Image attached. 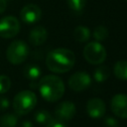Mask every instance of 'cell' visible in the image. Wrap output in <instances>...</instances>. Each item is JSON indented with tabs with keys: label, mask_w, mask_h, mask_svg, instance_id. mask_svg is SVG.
<instances>
[{
	"label": "cell",
	"mask_w": 127,
	"mask_h": 127,
	"mask_svg": "<svg viewBox=\"0 0 127 127\" xmlns=\"http://www.w3.org/2000/svg\"><path fill=\"white\" fill-rule=\"evenodd\" d=\"M75 63V55L72 51L65 48L55 49L47 55L46 65L56 73H64L69 71Z\"/></svg>",
	"instance_id": "obj_1"
},
{
	"label": "cell",
	"mask_w": 127,
	"mask_h": 127,
	"mask_svg": "<svg viewBox=\"0 0 127 127\" xmlns=\"http://www.w3.org/2000/svg\"><path fill=\"white\" fill-rule=\"evenodd\" d=\"M41 96L49 102H55L61 99L64 93V84L61 77L54 74L43 76L39 82Z\"/></svg>",
	"instance_id": "obj_2"
},
{
	"label": "cell",
	"mask_w": 127,
	"mask_h": 127,
	"mask_svg": "<svg viewBox=\"0 0 127 127\" xmlns=\"http://www.w3.org/2000/svg\"><path fill=\"white\" fill-rule=\"evenodd\" d=\"M12 104L17 115H25L37 105V95L31 90H22L15 95Z\"/></svg>",
	"instance_id": "obj_3"
},
{
	"label": "cell",
	"mask_w": 127,
	"mask_h": 127,
	"mask_svg": "<svg viewBox=\"0 0 127 127\" xmlns=\"http://www.w3.org/2000/svg\"><path fill=\"white\" fill-rule=\"evenodd\" d=\"M30 49L26 42L16 40L12 42L6 51V58L12 64H20L28 58Z\"/></svg>",
	"instance_id": "obj_4"
},
{
	"label": "cell",
	"mask_w": 127,
	"mask_h": 127,
	"mask_svg": "<svg viewBox=\"0 0 127 127\" xmlns=\"http://www.w3.org/2000/svg\"><path fill=\"white\" fill-rule=\"evenodd\" d=\"M106 50L100 42H90L83 48V57L91 64H100L106 59Z\"/></svg>",
	"instance_id": "obj_5"
},
{
	"label": "cell",
	"mask_w": 127,
	"mask_h": 127,
	"mask_svg": "<svg viewBox=\"0 0 127 127\" xmlns=\"http://www.w3.org/2000/svg\"><path fill=\"white\" fill-rule=\"evenodd\" d=\"M20 31V22L14 16H5L0 19V37L11 39Z\"/></svg>",
	"instance_id": "obj_6"
},
{
	"label": "cell",
	"mask_w": 127,
	"mask_h": 127,
	"mask_svg": "<svg viewBox=\"0 0 127 127\" xmlns=\"http://www.w3.org/2000/svg\"><path fill=\"white\" fill-rule=\"evenodd\" d=\"M91 77L85 71H77L68 78V86L73 91H83L91 84Z\"/></svg>",
	"instance_id": "obj_7"
},
{
	"label": "cell",
	"mask_w": 127,
	"mask_h": 127,
	"mask_svg": "<svg viewBox=\"0 0 127 127\" xmlns=\"http://www.w3.org/2000/svg\"><path fill=\"white\" fill-rule=\"evenodd\" d=\"M42 17L41 8L33 3L25 5L20 11V19L27 24H34L38 22Z\"/></svg>",
	"instance_id": "obj_8"
},
{
	"label": "cell",
	"mask_w": 127,
	"mask_h": 127,
	"mask_svg": "<svg viewBox=\"0 0 127 127\" xmlns=\"http://www.w3.org/2000/svg\"><path fill=\"white\" fill-rule=\"evenodd\" d=\"M110 109L119 118H127V95L122 93L115 94L111 98Z\"/></svg>",
	"instance_id": "obj_9"
},
{
	"label": "cell",
	"mask_w": 127,
	"mask_h": 127,
	"mask_svg": "<svg viewBox=\"0 0 127 127\" xmlns=\"http://www.w3.org/2000/svg\"><path fill=\"white\" fill-rule=\"evenodd\" d=\"M76 108L71 101H63L57 105L55 109V115L57 119L61 121H67L74 117Z\"/></svg>",
	"instance_id": "obj_10"
},
{
	"label": "cell",
	"mask_w": 127,
	"mask_h": 127,
	"mask_svg": "<svg viewBox=\"0 0 127 127\" xmlns=\"http://www.w3.org/2000/svg\"><path fill=\"white\" fill-rule=\"evenodd\" d=\"M105 103L98 97L90 98L86 103V113L91 118H102L105 114Z\"/></svg>",
	"instance_id": "obj_11"
},
{
	"label": "cell",
	"mask_w": 127,
	"mask_h": 127,
	"mask_svg": "<svg viewBox=\"0 0 127 127\" xmlns=\"http://www.w3.org/2000/svg\"><path fill=\"white\" fill-rule=\"evenodd\" d=\"M48 38V32L45 27L37 26L33 28L29 34V42L33 46H41L43 45Z\"/></svg>",
	"instance_id": "obj_12"
},
{
	"label": "cell",
	"mask_w": 127,
	"mask_h": 127,
	"mask_svg": "<svg viewBox=\"0 0 127 127\" xmlns=\"http://www.w3.org/2000/svg\"><path fill=\"white\" fill-rule=\"evenodd\" d=\"M73 38L78 43H86L90 38V31L85 26H77L73 31Z\"/></svg>",
	"instance_id": "obj_13"
},
{
	"label": "cell",
	"mask_w": 127,
	"mask_h": 127,
	"mask_svg": "<svg viewBox=\"0 0 127 127\" xmlns=\"http://www.w3.org/2000/svg\"><path fill=\"white\" fill-rule=\"evenodd\" d=\"M114 75L122 80H127V61H118L113 67Z\"/></svg>",
	"instance_id": "obj_14"
},
{
	"label": "cell",
	"mask_w": 127,
	"mask_h": 127,
	"mask_svg": "<svg viewBox=\"0 0 127 127\" xmlns=\"http://www.w3.org/2000/svg\"><path fill=\"white\" fill-rule=\"evenodd\" d=\"M23 73H24L25 77H27L31 80H36L40 77L42 70H41L40 66L37 64H28L25 66Z\"/></svg>",
	"instance_id": "obj_15"
},
{
	"label": "cell",
	"mask_w": 127,
	"mask_h": 127,
	"mask_svg": "<svg viewBox=\"0 0 127 127\" xmlns=\"http://www.w3.org/2000/svg\"><path fill=\"white\" fill-rule=\"evenodd\" d=\"M110 75V70L107 65H99L93 70V78L97 82L105 81Z\"/></svg>",
	"instance_id": "obj_16"
},
{
	"label": "cell",
	"mask_w": 127,
	"mask_h": 127,
	"mask_svg": "<svg viewBox=\"0 0 127 127\" xmlns=\"http://www.w3.org/2000/svg\"><path fill=\"white\" fill-rule=\"evenodd\" d=\"M18 116L16 113H6L0 117V127H16Z\"/></svg>",
	"instance_id": "obj_17"
},
{
	"label": "cell",
	"mask_w": 127,
	"mask_h": 127,
	"mask_svg": "<svg viewBox=\"0 0 127 127\" xmlns=\"http://www.w3.org/2000/svg\"><path fill=\"white\" fill-rule=\"evenodd\" d=\"M34 119H35V121L38 124H40V125H46L47 123H49L53 119V117H52V114L49 111L42 109V110H39V111L36 112V114L34 116Z\"/></svg>",
	"instance_id": "obj_18"
},
{
	"label": "cell",
	"mask_w": 127,
	"mask_h": 127,
	"mask_svg": "<svg viewBox=\"0 0 127 127\" xmlns=\"http://www.w3.org/2000/svg\"><path fill=\"white\" fill-rule=\"evenodd\" d=\"M92 37L97 42H101V41L106 40L107 37H108L107 28L105 26H102V25H99V26L95 27L94 30H93V33H92Z\"/></svg>",
	"instance_id": "obj_19"
},
{
	"label": "cell",
	"mask_w": 127,
	"mask_h": 127,
	"mask_svg": "<svg viewBox=\"0 0 127 127\" xmlns=\"http://www.w3.org/2000/svg\"><path fill=\"white\" fill-rule=\"evenodd\" d=\"M66 1L69 9L76 14H80L83 11L86 4V0H66Z\"/></svg>",
	"instance_id": "obj_20"
},
{
	"label": "cell",
	"mask_w": 127,
	"mask_h": 127,
	"mask_svg": "<svg viewBox=\"0 0 127 127\" xmlns=\"http://www.w3.org/2000/svg\"><path fill=\"white\" fill-rule=\"evenodd\" d=\"M11 87V79L4 74L0 75V94L7 92Z\"/></svg>",
	"instance_id": "obj_21"
},
{
	"label": "cell",
	"mask_w": 127,
	"mask_h": 127,
	"mask_svg": "<svg viewBox=\"0 0 127 127\" xmlns=\"http://www.w3.org/2000/svg\"><path fill=\"white\" fill-rule=\"evenodd\" d=\"M104 125H105V127H120L118 121L114 117H111V116L105 117V119H104Z\"/></svg>",
	"instance_id": "obj_22"
},
{
	"label": "cell",
	"mask_w": 127,
	"mask_h": 127,
	"mask_svg": "<svg viewBox=\"0 0 127 127\" xmlns=\"http://www.w3.org/2000/svg\"><path fill=\"white\" fill-rule=\"evenodd\" d=\"M10 106V101L8 97L0 96V110H7Z\"/></svg>",
	"instance_id": "obj_23"
},
{
	"label": "cell",
	"mask_w": 127,
	"mask_h": 127,
	"mask_svg": "<svg viewBox=\"0 0 127 127\" xmlns=\"http://www.w3.org/2000/svg\"><path fill=\"white\" fill-rule=\"evenodd\" d=\"M46 127H65V125L59 119H52L49 123L46 124Z\"/></svg>",
	"instance_id": "obj_24"
},
{
	"label": "cell",
	"mask_w": 127,
	"mask_h": 127,
	"mask_svg": "<svg viewBox=\"0 0 127 127\" xmlns=\"http://www.w3.org/2000/svg\"><path fill=\"white\" fill-rule=\"evenodd\" d=\"M8 2H9V0H0V14H2L6 10Z\"/></svg>",
	"instance_id": "obj_25"
},
{
	"label": "cell",
	"mask_w": 127,
	"mask_h": 127,
	"mask_svg": "<svg viewBox=\"0 0 127 127\" xmlns=\"http://www.w3.org/2000/svg\"><path fill=\"white\" fill-rule=\"evenodd\" d=\"M20 127H34V125H33V123H32L31 121L25 120V121H23V122L21 123Z\"/></svg>",
	"instance_id": "obj_26"
},
{
	"label": "cell",
	"mask_w": 127,
	"mask_h": 127,
	"mask_svg": "<svg viewBox=\"0 0 127 127\" xmlns=\"http://www.w3.org/2000/svg\"><path fill=\"white\" fill-rule=\"evenodd\" d=\"M125 1H127V0H125Z\"/></svg>",
	"instance_id": "obj_27"
}]
</instances>
